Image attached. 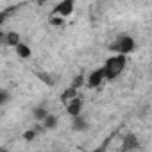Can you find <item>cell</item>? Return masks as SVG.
<instances>
[{
  "label": "cell",
  "instance_id": "obj_3",
  "mask_svg": "<svg viewBox=\"0 0 152 152\" xmlns=\"http://www.w3.org/2000/svg\"><path fill=\"white\" fill-rule=\"evenodd\" d=\"M73 7L75 4L72 2V0H63V2H59L56 7H54V16H61V18H66L73 13Z\"/></svg>",
  "mask_w": 152,
  "mask_h": 152
},
{
  "label": "cell",
  "instance_id": "obj_10",
  "mask_svg": "<svg viewBox=\"0 0 152 152\" xmlns=\"http://www.w3.org/2000/svg\"><path fill=\"white\" fill-rule=\"evenodd\" d=\"M47 115H48V111H47L45 107H38V109H34V116H36L38 120H43Z\"/></svg>",
  "mask_w": 152,
  "mask_h": 152
},
{
  "label": "cell",
  "instance_id": "obj_13",
  "mask_svg": "<svg viewBox=\"0 0 152 152\" xmlns=\"http://www.w3.org/2000/svg\"><path fill=\"white\" fill-rule=\"evenodd\" d=\"M91 152H106V145H102V147H97L95 150H91Z\"/></svg>",
  "mask_w": 152,
  "mask_h": 152
},
{
  "label": "cell",
  "instance_id": "obj_2",
  "mask_svg": "<svg viewBox=\"0 0 152 152\" xmlns=\"http://www.w3.org/2000/svg\"><path fill=\"white\" fill-rule=\"evenodd\" d=\"M113 48H115L116 54H120V56H129L131 52H134L136 43H134V39H132L131 36H122V38L115 43Z\"/></svg>",
  "mask_w": 152,
  "mask_h": 152
},
{
  "label": "cell",
  "instance_id": "obj_4",
  "mask_svg": "<svg viewBox=\"0 0 152 152\" xmlns=\"http://www.w3.org/2000/svg\"><path fill=\"white\" fill-rule=\"evenodd\" d=\"M106 81V75H104V70L102 68H97L95 72H91L90 75H88V86L90 88H97V86H100L102 83Z\"/></svg>",
  "mask_w": 152,
  "mask_h": 152
},
{
  "label": "cell",
  "instance_id": "obj_9",
  "mask_svg": "<svg viewBox=\"0 0 152 152\" xmlns=\"http://www.w3.org/2000/svg\"><path fill=\"white\" fill-rule=\"evenodd\" d=\"M6 41H7L9 45H13V47H16L18 43H22V41H20V36H18L16 32H11V34H7V38H6Z\"/></svg>",
  "mask_w": 152,
  "mask_h": 152
},
{
  "label": "cell",
  "instance_id": "obj_5",
  "mask_svg": "<svg viewBox=\"0 0 152 152\" xmlns=\"http://www.w3.org/2000/svg\"><path fill=\"white\" fill-rule=\"evenodd\" d=\"M138 148V138L134 134H127L124 138V145H122V150L124 152H131V150H136Z\"/></svg>",
  "mask_w": 152,
  "mask_h": 152
},
{
  "label": "cell",
  "instance_id": "obj_14",
  "mask_svg": "<svg viewBox=\"0 0 152 152\" xmlns=\"http://www.w3.org/2000/svg\"><path fill=\"white\" fill-rule=\"evenodd\" d=\"M4 20H6V16H4V15H0V25L4 23Z\"/></svg>",
  "mask_w": 152,
  "mask_h": 152
},
{
  "label": "cell",
  "instance_id": "obj_6",
  "mask_svg": "<svg viewBox=\"0 0 152 152\" xmlns=\"http://www.w3.org/2000/svg\"><path fill=\"white\" fill-rule=\"evenodd\" d=\"M41 124H43L45 129H56V127H57V116L52 115V113H48V115L41 120Z\"/></svg>",
  "mask_w": 152,
  "mask_h": 152
},
{
  "label": "cell",
  "instance_id": "obj_1",
  "mask_svg": "<svg viewBox=\"0 0 152 152\" xmlns=\"http://www.w3.org/2000/svg\"><path fill=\"white\" fill-rule=\"evenodd\" d=\"M125 64H127V57L125 56H120V54L111 56L106 61V64L102 66L104 75H106V81H115L118 75L125 70Z\"/></svg>",
  "mask_w": 152,
  "mask_h": 152
},
{
  "label": "cell",
  "instance_id": "obj_12",
  "mask_svg": "<svg viewBox=\"0 0 152 152\" xmlns=\"http://www.w3.org/2000/svg\"><path fill=\"white\" fill-rule=\"evenodd\" d=\"M34 136H36V131H29V132L25 134V140H32Z\"/></svg>",
  "mask_w": 152,
  "mask_h": 152
},
{
  "label": "cell",
  "instance_id": "obj_8",
  "mask_svg": "<svg viewBox=\"0 0 152 152\" xmlns=\"http://www.w3.org/2000/svg\"><path fill=\"white\" fill-rule=\"evenodd\" d=\"M15 50H16V54L20 56V57H29L31 56V48L22 41V43H18L16 47H15Z\"/></svg>",
  "mask_w": 152,
  "mask_h": 152
},
{
  "label": "cell",
  "instance_id": "obj_15",
  "mask_svg": "<svg viewBox=\"0 0 152 152\" xmlns=\"http://www.w3.org/2000/svg\"><path fill=\"white\" fill-rule=\"evenodd\" d=\"M0 152H9V150L7 148H0Z\"/></svg>",
  "mask_w": 152,
  "mask_h": 152
},
{
  "label": "cell",
  "instance_id": "obj_7",
  "mask_svg": "<svg viewBox=\"0 0 152 152\" xmlns=\"http://www.w3.org/2000/svg\"><path fill=\"white\" fill-rule=\"evenodd\" d=\"M73 129H75V131H86V129H88V122L84 120L83 115L73 116Z\"/></svg>",
  "mask_w": 152,
  "mask_h": 152
},
{
  "label": "cell",
  "instance_id": "obj_11",
  "mask_svg": "<svg viewBox=\"0 0 152 152\" xmlns=\"http://www.w3.org/2000/svg\"><path fill=\"white\" fill-rule=\"evenodd\" d=\"M7 100H9V93L4 91V90H0V106H4Z\"/></svg>",
  "mask_w": 152,
  "mask_h": 152
}]
</instances>
